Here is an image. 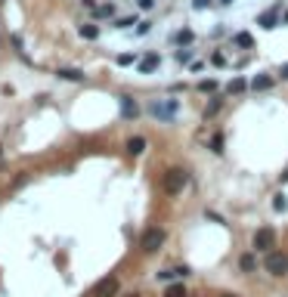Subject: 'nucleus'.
I'll return each mask as SVG.
<instances>
[{"instance_id": "1", "label": "nucleus", "mask_w": 288, "mask_h": 297, "mask_svg": "<svg viewBox=\"0 0 288 297\" xmlns=\"http://www.w3.org/2000/svg\"><path fill=\"white\" fill-rule=\"evenodd\" d=\"M186 183H189L186 170H183V167H170L165 174V180H161V189H165L167 195H180V192L186 189Z\"/></svg>"}, {"instance_id": "2", "label": "nucleus", "mask_w": 288, "mask_h": 297, "mask_svg": "<svg viewBox=\"0 0 288 297\" xmlns=\"http://www.w3.org/2000/svg\"><path fill=\"white\" fill-rule=\"evenodd\" d=\"M177 109H180V99H155V102H149V111H152L158 121H170L177 115Z\"/></svg>"}, {"instance_id": "3", "label": "nucleus", "mask_w": 288, "mask_h": 297, "mask_svg": "<svg viewBox=\"0 0 288 297\" xmlns=\"http://www.w3.org/2000/svg\"><path fill=\"white\" fill-rule=\"evenodd\" d=\"M263 266H267V272H273V276H285V272H288V257L279 254V251H270Z\"/></svg>"}, {"instance_id": "4", "label": "nucleus", "mask_w": 288, "mask_h": 297, "mask_svg": "<svg viewBox=\"0 0 288 297\" xmlns=\"http://www.w3.org/2000/svg\"><path fill=\"white\" fill-rule=\"evenodd\" d=\"M276 245V232L270 229V226H263V229L254 232V251H263V254H270Z\"/></svg>"}, {"instance_id": "5", "label": "nucleus", "mask_w": 288, "mask_h": 297, "mask_svg": "<svg viewBox=\"0 0 288 297\" xmlns=\"http://www.w3.org/2000/svg\"><path fill=\"white\" fill-rule=\"evenodd\" d=\"M165 242V229H158V226H152V229H146L143 238H140V248L143 251H158V245Z\"/></svg>"}, {"instance_id": "6", "label": "nucleus", "mask_w": 288, "mask_h": 297, "mask_svg": "<svg viewBox=\"0 0 288 297\" xmlns=\"http://www.w3.org/2000/svg\"><path fill=\"white\" fill-rule=\"evenodd\" d=\"M93 294L96 297H115V294H118V279H102Z\"/></svg>"}, {"instance_id": "7", "label": "nucleus", "mask_w": 288, "mask_h": 297, "mask_svg": "<svg viewBox=\"0 0 288 297\" xmlns=\"http://www.w3.org/2000/svg\"><path fill=\"white\" fill-rule=\"evenodd\" d=\"M158 62H161V56L158 53H149V56H143V59H140V65H136V68H140L143 74H149V72H155V68H158Z\"/></svg>"}, {"instance_id": "8", "label": "nucleus", "mask_w": 288, "mask_h": 297, "mask_svg": "<svg viewBox=\"0 0 288 297\" xmlns=\"http://www.w3.org/2000/svg\"><path fill=\"white\" fill-rule=\"evenodd\" d=\"M121 115L127 118V121H130V118H136V115H140V106H136V102H133L130 96H121Z\"/></svg>"}, {"instance_id": "9", "label": "nucleus", "mask_w": 288, "mask_h": 297, "mask_svg": "<svg viewBox=\"0 0 288 297\" xmlns=\"http://www.w3.org/2000/svg\"><path fill=\"white\" fill-rule=\"evenodd\" d=\"M183 276H189V269H186V266H174V269H165V272H158V279H161V282L183 279Z\"/></svg>"}, {"instance_id": "10", "label": "nucleus", "mask_w": 288, "mask_h": 297, "mask_svg": "<svg viewBox=\"0 0 288 297\" xmlns=\"http://www.w3.org/2000/svg\"><path fill=\"white\" fill-rule=\"evenodd\" d=\"M127 152L130 155H143L146 152V140H143V136H130V140H127Z\"/></svg>"}, {"instance_id": "11", "label": "nucleus", "mask_w": 288, "mask_h": 297, "mask_svg": "<svg viewBox=\"0 0 288 297\" xmlns=\"http://www.w3.org/2000/svg\"><path fill=\"white\" fill-rule=\"evenodd\" d=\"M62 77V81H84V74L78 72V68H59V72H56Z\"/></svg>"}, {"instance_id": "12", "label": "nucleus", "mask_w": 288, "mask_h": 297, "mask_svg": "<svg viewBox=\"0 0 288 297\" xmlns=\"http://www.w3.org/2000/svg\"><path fill=\"white\" fill-rule=\"evenodd\" d=\"M257 22H260L263 28H276V22H279V19H276V9H267V13H263Z\"/></svg>"}, {"instance_id": "13", "label": "nucleus", "mask_w": 288, "mask_h": 297, "mask_svg": "<svg viewBox=\"0 0 288 297\" xmlns=\"http://www.w3.org/2000/svg\"><path fill=\"white\" fill-rule=\"evenodd\" d=\"M239 266L245 269V272H254V266H257V257H254V254H245V257L239 260Z\"/></svg>"}, {"instance_id": "14", "label": "nucleus", "mask_w": 288, "mask_h": 297, "mask_svg": "<svg viewBox=\"0 0 288 297\" xmlns=\"http://www.w3.org/2000/svg\"><path fill=\"white\" fill-rule=\"evenodd\" d=\"M81 37H84V40H96L99 37V28L96 25H81Z\"/></svg>"}, {"instance_id": "15", "label": "nucleus", "mask_w": 288, "mask_h": 297, "mask_svg": "<svg viewBox=\"0 0 288 297\" xmlns=\"http://www.w3.org/2000/svg\"><path fill=\"white\" fill-rule=\"evenodd\" d=\"M251 87H254V90H270V87H273V77L260 74V77H254V81H251Z\"/></svg>"}, {"instance_id": "16", "label": "nucleus", "mask_w": 288, "mask_h": 297, "mask_svg": "<svg viewBox=\"0 0 288 297\" xmlns=\"http://www.w3.org/2000/svg\"><path fill=\"white\" fill-rule=\"evenodd\" d=\"M174 40L180 43V47H183V43H192V31H189V28H183V31H177V34H174Z\"/></svg>"}, {"instance_id": "17", "label": "nucleus", "mask_w": 288, "mask_h": 297, "mask_svg": "<svg viewBox=\"0 0 288 297\" xmlns=\"http://www.w3.org/2000/svg\"><path fill=\"white\" fill-rule=\"evenodd\" d=\"M133 25H140V22H136V16H124V19L115 22V28H133Z\"/></svg>"}, {"instance_id": "18", "label": "nucleus", "mask_w": 288, "mask_h": 297, "mask_svg": "<svg viewBox=\"0 0 288 297\" xmlns=\"http://www.w3.org/2000/svg\"><path fill=\"white\" fill-rule=\"evenodd\" d=\"M165 297H186V288H183V285H170L165 291Z\"/></svg>"}, {"instance_id": "19", "label": "nucleus", "mask_w": 288, "mask_h": 297, "mask_svg": "<svg viewBox=\"0 0 288 297\" xmlns=\"http://www.w3.org/2000/svg\"><path fill=\"white\" fill-rule=\"evenodd\" d=\"M177 62H180V65L192 62V50H183V47H180V50H177Z\"/></svg>"}, {"instance_id": "20", "label": "nucleus", "mask_w": 288, "mask_h": 297, "mask_svg": "<svg viewBox=\"0 0 288 297\" xmlns=\"http://www.w3.org/2000/svg\"><path fill=\"white\" fill-rule=\"evenodd\" d=\"M229 93H242V90H245V81H242V77H236V81H229Z\"/></svg>"}, {"instance_id": "21", "label": "nucleus", "mask_w": 288, "mask_h": 297, "mask_svg": "<svg viewBox=\"0 0 288 297\" xmlns=\"http://www.w3.org/2000/svg\"><path fill=\"white\" fill-rule=\"evenodd\" d=\"M211 148H214V152H223V136H220V133L211 136Z\"/></svg>"}, {"instance_id": "22", "label": "nucleus", "mask_w": 288, "mask_h": 297, "mask_svg": "<svg viewBox=\"0 0 288 297\" xmlns=\"http://www.w3.org/2000/svg\"><path fill=\"white\" fill-rule=\"evenodd\" d=\"M220 106H223V102H220V99H214V102H211V106H208V109H205V118H208V115H217V111H220Z\"/></svg>"}, {"instance_id": "23", "label": "nucleus", "mask_w": 288, "mask_h": 297, "mask_svg": "<svg viewBox=\"0 0 288 297\" xmlns=\"http://www.w3.org/2000/svg\"><path fill=\"white\" fill-rule=\"evenodd\" d=\"M96 16H115V6L106 3V6H96Z\"/></svg>"}, {"instance_id": "24", "label": "nucleus", "mask_w": 288, "mask_h": 297, "mask_svg": "<svg viewBox=\"0 0 288 297\" xmlns=\"http://www.w3.org/2000/svg\"><path fill=\"white\" fill-rule=\"evenodd\" d=\"M199 90H202V93H211V90H217V81H202Z\"/></svg>"}, {"instance_id": "25", "label": "nucleus", "mask_w": 288, "mask_h": 297, "mask_svg": "<svg viewBox=\"0 0 288 297\" xmlns=\"http://www.w3.org/2000/svg\"><path fill=\"white\" fill-rule=\"evenodd\" d=\"M136 62V56H130V53H124V56H118V65H133Z\"/></svg>"}, {"instance_id": "26", "label": "nucleus", "mask_w": 288, "mask_h": 297, "mask_svg": "<svg viewBox=\"0 0 288 297\" xmlns=\"http://www.w3.org/2000/svg\"><path fill=\"white\" fill-rule=\"evenodd\" d=\"M236 43H239V47H251V37H248V34H236Z\"/></svg>"}, {"instance_id": "27", "label": "nucleus", "mask_w": 288, "mask_h": 297, "mask_svg": "<svg viewBox=\"0 0 288 297\" xmlns=\"http://www.w3.org/2000/svg\"><path fill=\"white\" fill-rule=\"evenodd\" d=\"M211 3H214V0H192V6H195V9H208Z\"/></svg>"}, {"instance_id": "28", "label": "nucleus", "mask_w": 288, "mask_h": 297, "mask_svg": "<svg viewBox=\"0 0 288 297\" xmlns=\"http://www.w3.org/2000/svg\"><path fill=\"white\" fill-rule=\"evenodd\" d=\"M211 62H214V65H226V56H223V53H214Z\"/></svg>"}, {"instance_id": "29", "label": "nucleus", "mask_w": 288, "mask_h": 297, "mask_svg": "<svg viewBox=\"0 0 288 297\" xmlns=\"http://www.w3.org/2000/svg\"><path fill=\"white\" fill-rule=\"evenodd\" d=\"M273 208H276V211H285V195H276V201H273Z\"/></svg>"}, {"instance_id": "30", "label": "nucleus", "mask_w": 288, "mask_h": 297, "mask_svg": "<svg viewBox=\"0 0 288 297\" xmlns=\"http://www.w3.org/2000/svg\"><path fill=\"white\" fill-rule=\"evenodd\" d=\"M136 3H140V9H152V6H155V0H136Z\"/></svg>"}, {"instance_id": "31", "label": "nucleus", "mask_w": 288, "mask_h": 297, "mask_svg": "<svg viewBox=\"0 0 288 297\" xmlns=\"http://www.w3.org/2000/svg\"><path fill=\"white\" fill-rule=\"evenodd\" d=\"M149 28H152L149 22H140V28H136V34H149Z\"/></svg>"}, {"instance_id": "32", "label": "nucleus", "mask_w": 288, "mask_h": 297, "mask_svg": "<svg viewBox=\"0 0 288 297\" xmlns=\"http://www.w3.org/2000/svg\"><path fill=\"white\" fill-rule=\"evenodd\" d=\"M282 77H285V81H288V65H282V72H279Z\"/></svg>"}, {"instance_id": "33", "label": "nucleus", "mask_w": 288, "mask_h": 297, "mask_svg": "<svg viewBox=\"0 0 288 297\" xmlns=\"http://www.w3.org/2000/svg\"><path fill=\"white\" fill-rule=\"evenodd\" d=\"M220 3H226V6H229V3H233V0H220Z\"/></svg>"}, {"instance_id": "34", "label": "nucleus", "mask_w": 288, "mask_h": 297, "mask_svg": "<svg viewBox=\"0 0 288 297\" xmlns=\"http://www.w3.org/2000/svg\"><path fill=\"white\" fill-rule=\"evenodd\" d=\"M220 297H236V294H220Z\"/></svg>"}]
</instances>
